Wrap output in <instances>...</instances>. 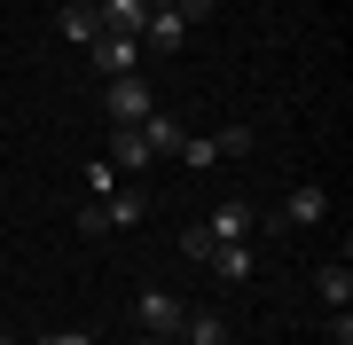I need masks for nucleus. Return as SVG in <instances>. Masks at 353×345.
<instances>
[{
    "instance_id": "f8f14e48",
    "label": "nucleus",
    "mask_w": 353,
    "mask_h": 345,
    "mask_svg": "<svg viewBox=\"0 0 353 345\" xmlns=\"http://www.w3.org/2000/svg\"><path fill=\"white\" fill-rule=\"evenodd\" d=\"M181 345H228V322L212 306H189V322H181Z\"/></svg>"
},
{
    "instance_id": "f257e3e1",
    "label": "nucleus",
    "mask_w": 353,
    "mask_h": 345,
    "mask_svg": "<svg viewBox=\"0 0 353 345\" xmlns=\"http://www.w3.org/2000/svg\"><path fill=\"white\" fill-rule=\"evenodd\" d=\"M150 220V196H134V189H110V196H87L79 205V228L102 236V228H141Z\"/></svg>"
},
{
    "instance_id": "39448f33",
    "label": "nucleus",
    "mask_w": 353,
    "mask_h": 345,
    "mask_svg": "<svg viewBox=\"0 0 353 345\" xmlns=\"http://www.w3.org/2000/svg\"><path fill=\"white\" fill-rule=\"evenodd\" d=\"M252 228H259V212L243 205V196H236V205H220L212 220H204V236H212V243H252Z\"/></svg>"
},
{
    "instance_id": "412c9836",
    "label": "nucleus",
    "mask_w": 353,
    "mask_h": 345,
    "mask_svg": "<svg viewBox=\"0 0 353 345\" xmlns=\"http://www.w3.org/2000/svg\"><path fill=\"white\" fill-rule=\"evenodd\" d=\"M0 345H16V337H8V330H0Z\"/></svg>"
},
{
    "instance_id": "6e6552de",
    "label": "nucleus",
    "mask_w": 353,
    "mask_h": 345,
    "mask_svg": "<svg viewBox=\"0 0 353 345\" xmlns=\"http://www.w3.org/2000/svg\"><path fill=\"white\" fill-rule=\"evenodd\" d=\"M150 157H157V149L141 141V126H118V141H110V165H118V173H150Z\"/></svg>"
},
{
    "instance_id": "4468645a",
    "label": "nucleus",
    "mask_w": 353,
    "mask_h": 345,
    "mask_svg": "<svg viewBox=\"0 0 353 345\" xmlns=\"http://www.w3.org/2000/svg\"><path fill=\"white\" fill-rule=\"evenodd\" d=\"M322 298H330V306H353V267H345V251L322 267Z\"/></svg>"
},
{
    "instance_id": "2eb2a0df",
    "label": "nucleus",
    "mask_w": 353,
    "mask_h": 345,
    "mask_svg": "<svg viewBox=\"0 0 353 345\" xmlns=\"http://www.w3.org/2000/svg\"><path fill=\"white\" fill-rule=\"evenodd\" d=\"M181 165H189V173H204V165H212V157H220V134H189V141H181Z\"/></svg>"
},
{
    "instance_id": "1a4fd4ad",
    "label": "nucleus",
    "mask_w": 353,
    "mask_h": 345,
    "mask_svg": "<svg viewBox=\"0 0 353 345\" xmlns=\"http://www.w3.org/2000/svg\"><path fill=\"white\" fill-rule=\"evenodd\" d=\"M55 24H63L71 48H87V39H102V8H87V0H63V16H55Z\"/></svg>"
},
{
    "instance_id": "20e7f679",
    "label": "nucleus",
    "mask_w": 353,
    "mask_h": 345,
    "mask_svg": "<svg viewBox=\"0 0 353 345\" xmlns=\"http://www.w3.org/2000/svg\"><path fill=\"white\" fill-rule=\"evenodd\" d=\"M87 63H94V79H126V71H141V39L102 32V39H87Z\"/></svg>"
},
{
    "instance_id": "f3484780",
    "label": "nucleus",
    "mask_w": 353,
    "mask_h": 345,
    "mask_svg": "<svg viewBox=\"0 0 353 345\" xmlns=\"http://www.w3.org/2000/svg\"><path fill=\"white\" fill-rule=\"evenodd\" d=\"M252 149V126H220V157H243Z\"/></svg>"
},
{
    "instance_id": "f03ea898",
    "label": "nucleus",
    "mask_w": 353,
    "mask_h": 345,
    "mask_svg": "<svg viewBox=\"0 0 353 345\" xmlns=\"http://www.w3.org/2000/svg\"><path fill=\"white\" fill-rule=\"evenodd\" d=\"M150 110H157V103H150V79H141V71L102 79V118H110V126H141Z\"/></svg>"
},
{
    "instance_id": "4be33fe9",
    "label": "nucleus",
    "mask_w": 353,
    "mask_h": 345,
    "mask_svg": "<svg viewBox=\"0 0 353 345\" xmlns=\"http://www.w3.org/2000/svg\"><path fill=\"white\" fill-rule=\"evenodd\" d=\"M87 8H102V0H87Z\"/></svg>"
},
{
    "instance_id": "aec40b11",
    "label": "nucleus",
    "mask_w": 353,
    "mask_h": 345,
    "mask_svg": "<svg viewBox=\"0 0 353 345\" xmlns=\"http://www.w3.org/2000/svg\"><path fill=\"white\" fill-rule=\"evenodd\" d=\"M134 345H173V337H150V330H141V337H134Z\"/></svg>"
},
{
    "instance_id": "ddd939ff",
    "label": "nucleus",
    "mask_w": 353,
    "mask_h": 345,
    "mask_svg": "<svg viewBox=\"0 0 353 345\" xmlns=\"http://www.w3.org/2000/svg\"><path fill=\"white\" fill-rule=\"evenodd\" d=\"M189 39V24H181L173 8H150V24H141V48H181Z\"/></svg>"
},
{
    "instance_id": "7ed1b4c3",
    "label": "nucleus",
    "mask_w": 353,
    "mask_h": 345,
    "mask_svg": "<svg viewBox=\"0 0 353 345\" xmlns=\"http://www.w3.org/2000/svg\"><path fill=\"white\" fill-rule=\"evenodd\" d=\"M134 322H141L150 337H181V322H189V298H173V291H157V282H150V291L134 298Z\"/></svg>"
},
{
    "instance_id": "423d86ee",
    "label": "nucleus",
    "mask_w": 353,
    "mask_h": 345,
    "mask_svg": "<svg viewBox=\"0 0 353 345\" xmlns=\"http://www.w3.org/2000/svg\"><path fill=\"white\" fill-rule=\"evenodd\" d=\"M283 220H290V228H322V220H330L322 180H299V189H290V205H283Z\"/></svg>"
},
{
    "instance_id": "0eeeda50",
    "label": "nucleus",
    "mask_w": 353,
    "mask_h": 345,
    "mask_svg": "<svg viewBox=\"0 0 353 345\" xmlns=\"http://www.w3.org/2000/svg\"><path fill=\"white\" fill-rule=\"evenodd\" d=\"M141 141H150L157 157H173L181 141H189V118H181V110H150V118H141Z\"/></svg>"
},
{
    "instance_id": "6ab92c4d",
    "label": "nucleus",
    "mask_w": 353,
    "mask_h": 345,
    "mask_svg": "<svg viewBox=\"0 0 353 345\" xmlns=\"http://www.w3.org/2000/svg\"><path fill=\"white\" fill-rule=\"evenodd\" d=\"M39 345H94V337H87V330H48Z\"/></svg>"
},
{
    "instance_id": "9d476101",
    "label": "nucleus",
    "mask_w": 353,
    "mask_h": 345,
    "mask_svg": "<svg viewBox=\"0 0 353 345\" xmlns=\"http://www.w3.org/2000/svg\"><path fill=\"white\" fill-rule=\"evenodd\" d=\"M141 24H150V0H102V32L141 39Z\"/></svg>"
},
{
    "instance_id": "9b49d317",
    "label": "nucleus",
    "mask_w": 353,
    "mask_h": 345,
    "mask_svg": "<svg viewBox=\"0 0 353 345\" xmlns=\"http://www.w3.org/2000/svg\"><path fill=\"white\" fill-rule=\"evenodd\" d=\"M220 282H252V243H212V259H204Z\"/></svg>"
},
{
    "instance_id": "dca6fc26",
    "label": "nucleus",
    "mask_w": 353,
    "mask_h": 345,
    "mask_svg": "<svg viewBox=\"0 0 353 345\" xmlns=\"http://www.w3.org/2000/svg\"><path fill=\"white\" fill-rule=\"evenodd\" d=\"M118 189V165H110V157H102V165H87V196H110Z\"/></svg>"
},
{
    "instance_id": "a211bd4d",
    "label": "nucleus",
    "mask_w": 353,
    "mask_h": 345,
    "mask_svg": "<svg viewBox=\"0 0 353 345\" xmlns=\"http://www.w3.org/2000/svg\"><path fill=\"white\" fill-rule=\"evenodd\" d=\"M330 345H353V322H345V306H330Z\"/></svg>"
}]
</instances>
